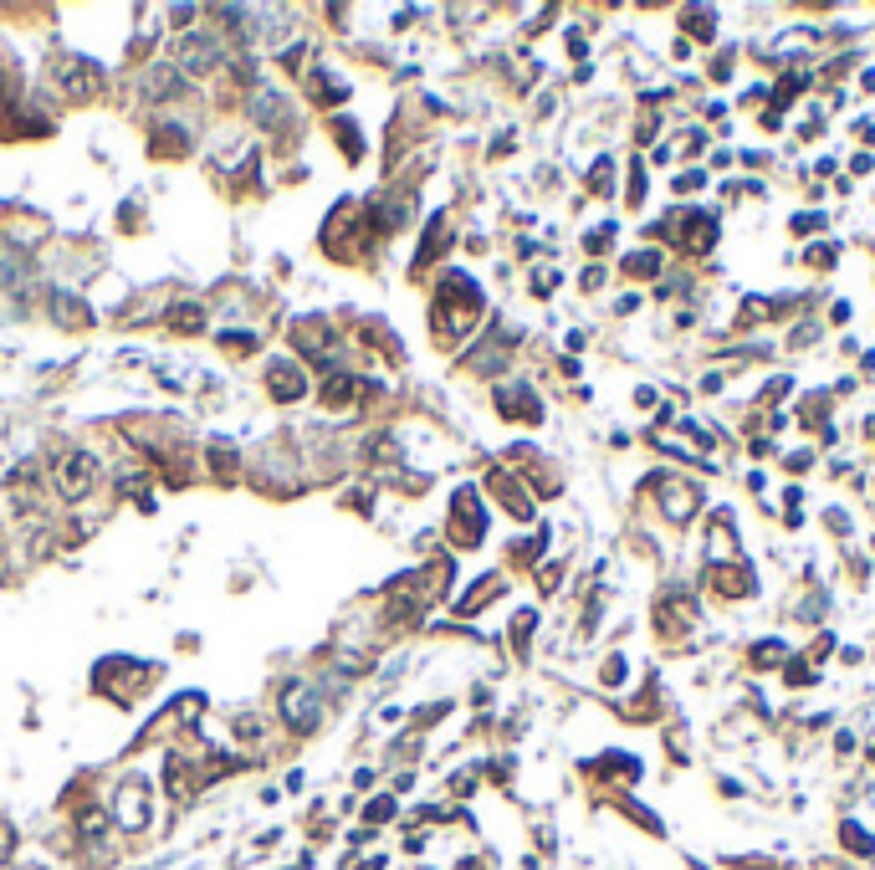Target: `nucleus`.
I'll use <instances>...</instances> for the list:
<instances>
[{"label": "nucleus", "mask_w": 875, "mask_h": 870, "mask_svg": "<svg viewBox=\"0 0 875 870\" xmlns=\"http://www.w3.org/2000/svg\"><path fill=\"white\" fill-rule=\"evenodd\" d=\"M113 819H118V830H128V835L149 830L154 809H149V783L144 778H123L113 789Z\"/></svg>", "instance_id": "1"}, {"label": "nucleus", "mask_w": 875, "mask_h": 870, "mask_svg": "<svg viewBox=\"0 0 875 870\" xmlns=\"http://www.w3.org/2000/svg\"><path fill=\"white\" fill-rule=\"evenodd\" d=\"M282 722L292 732H313L323 722V696H318L313 681H287V691H282Z\"/></svg>", "instance_id": "2"}, {"label": "nucleus", "mask_w": 875, "mask_h": 870, "mask_svg": "<svg viewBox=\"0 0 875 870\" xmlns=\"http://www.w3.org/2000/svg\"><path fill=\"white\" fill-rule=\"evenodd\" d=\"M93 487H98V456L67 451V456L57 461V497H62V502H82Z\"/></svg>", "instance_id": "3"}, {"label": "nucleus", "mask_w": 875, "mask_h": 870, "mask_svg": "<svg viewBox=\"0 0 875 870\" xmlns=\"http://www.w3.org/2000/svg\"><path fill=\"white\" fill-rule=\"evenodd\" d=\"M655 497H661V512L676 522V528H686V522L696 517V507H702V492H696L691 482H681V476H676V482H671V476H666V482H655Z\"/></svg>", "instance_id": "4"}, {"label": "nucleus", "mask_w": 875, "mask_h": 870, "mask_svg": "<svg viewBox=\"0 0 875 870\" xmlns=\"http://www.w3.org/2000/svg\"><path fill=\"white\" fill-rule=\"evenodd\" d=\"M6 507L16 512V517H31L36 507H41V471L36 466H16L11 476H6Z\"/></svg>", "instance_id": "5"}, {"label": "nucleus", "mask_w": 875, "mask_h": 870, "mask_svg": "<svg viewBox=\"0 0 875 870\" xmlns=\"http://www.w3.org/2000/svg\"><path fill=\"white\" fill-rule=\"evenodd\" d=\"M226 52H221V41L215 36H185L180 41V67L185 72H210V67H221Z\"/></svg>", "instance_id": "6"}, {"label": "nucleus", "mask_w": 875, "mask_h": 870, "mask_svg": "<svg viewBox=\"0 0 875 870\" xmlns=\"http://www.w3.org/2000/svg\"><path fill=\"white\" fill-rule=\"evenodd\" d=\"M57 77L67 87V98H98V67L93 62H62Z\"/></svg>", "instance_id": "7"}, {"label": "nucleus", "mask_w": 875, "mask_h": 870, "mask_svg": "<svg viewBox=\"0 0 875 870\" xmlns=\"http://www.w3.org/2000/svg\"><path fill=\"white\" fill-rule=\"evenodd\" d=\"M267 384H272V395H277V400H287V405L308 395V379H302V369H297V364H272Z\"/></svg>", "instance_id": "8"}, {"label": "nucleus", "mask_w": 875, "mask_h": 870, "mask_svg": "<svg viewBox=\"0 0 875 870\" xmlns=\"http://www.w3.org/2000/svg\"><path fill=\"white\" fill-rule=\"evenodd\" d=\"M292 338H297L302 354H313V359H328V348H333V333H328V323H318V318L297 323V328H292Z\"/></svg>", "instance_id": "9"}, {"label": "nucleus", "mask_w": 875, "mask_h": 870, "mask_svg": "<svg viewBox=\"0 0 875 870\" xmlns=\"http://www.w3.org/2000/svg\"><path fill=\"white\" fill-rule=\"evenodd\" d=\"M681 226H686V236H681V246H686V251H707V246H712V226H717V221H712L707 210H691Z\"/></svg>", "instance_id": "10"}, {"label": "nucleus", "mask_w": 875, "mask_h": 870, "mask_svg": "<svg viewBox=\"0 0 875 870\" xmlns=\"http://www.w3.org/2000/svg\"><path fill=\"white\" fill-rule=\"evenodd\" d=\"M497 410H502V415H517V420H538V415H543L538 400H528V389H502V395H497Z\"/></svg>", "instance_id": "11"}, {"label": "nucleus", "mask_w": 875, "mask_h": 870, "mask_svg": "<svg viewBox=\"0 0 875 870\" xmlns=\"http://www.w3.org/2000/svg\"><path fill=\"white\" fill-rule=\"evenodd\" d=\"M164 783H169L174 799H190V794H195V778H190L185 758H169V763H164Z\"/></svg>", "instance_id": "12"}, {"label": "nucleus", "mask_w": 875, "mask_h": 870, "mask_svg": "<svg viewBox=\"0 0 875 870\" xmlns=\"http://www.w3.org/2000/svg\"><path fill=\"white\" fill-rule=\"evenodd\" d=\"M52 308H57V318H62L67 328H77V323L87 328V302H77L72 292H52Z\"/></svg>", "instance_id": "13"}, {"label": "nucleus", "mask_w": 875, "mask_h": 870, "mask_svg": "<svg viewBox=\"0 0 875 870\" xmlns=\"http://www.w3.org/2000/svg\"><path fill=\"white\" fill-rule=\"evenodd\" d=\"M169 328H174V333H200V328H205V318H200L195 302H180V308L169 313Z\"/></svg>", "instance_id": "14"}, {"label": "nucleus", "mask_w": 875, "mask_h": 870, "mask_svg": "<svg viewBox=\"0 0 875 870\" xmlns=\"http://www.w3.org/2000/svg\"><path fill=\"white\" fill-rule=\"evenodd\" d=\"M625 272L630 277H655V272H661V251H630L625 256Z\"/></svg>", "instance_id": "15"}, {"label": "nucleus", "mask_w": 875, "mask_h": 870, "mask_svg": "<svg viewBox=\"0 0 875 870\" xmlns=\"http://www.w3.org/2000/svg\"><path fill=\"white\" fill-rule=\"evenodd\" d=\"M840 840H845L855 855H875V835H865L855 819H845V824H840Z\"/></svg>", "instance_id": "16"}, {"label": "nucleus", "mask_w": 875, "mask_h": 870, "mask_svg": "<svg viewBox=\"0 0 875 870\" xmlns=\"http://www.w3.org/2000/svg\"><path fill=\"white\" fill-rule=\"evenodd\" d=\"M354 400V379L348 374H333L328 384H323V405H348Z\"/></svg>", "instance_id": "17"}, {"label": "nucleus", "mask_w": 875, "mask_h": 870, "mask_svg": "<svg viewBox=\"0 0 875 870\" xmlns=\"http://www.w3.org/2000/svg\"><path fill=\"white\" fill-rule=\"evenodd\" d=\"M251 103H256L251 113H256L261 123H282V98H277V93H256Z\"/></svg>", "instance_id": "18"}, {"label": "nucleus", "mask_w": 875, "mask_h": 870, "mask_svg": "<svg viewBox=\"0 0 875 870\" xmlns=\"http://www.w3.org/2000/svg\"><path fill=\"white\" fill-rule=\"evenodd\" d=\"M497 589H502L497 579H481V584H476V589L461 599V615H471V609H481V604H487V594H497Z\"/></svg>", "instance_id": "19"}, {"label": "nucleus", "mask_w": 875, "mask_h": 870, "mask_svg": "<svg viewBox=\"0 0 875 870\" xmlns=\"http://www.w3.org/2000/svg\"><path fill=\"white\" fill-rule=\"evenodd\" d=\"M210 461H215V471H221V476L236 471V451L231 446H210Z\"/></svg>", "instance_id": "20"}, {"label": "nucleus", "mask_w": 875, "mask_h": 870, "mask_svg": "<svg viewBox=\"0 0 875 870\" xmlns=\"http://www.w3.org/2000/svg\"><path fill=\"white\" fill-rule=\"evenodd\" d=\"M789 686H814V671L794 661V666H789Z\"/></svg>", "instance_id": "21"}, {"label": "nucleus", "mask_w": 875, "mask_h": 870, "mask_svg": "<svg viewBox=\"0 0 875 870\" xmlns=\"http://www.w3.org/2000/svg\"><path fill=\"white\" fill-rule=\"evenodd\" d=\"M11 845H16V835H11V824L0 819V865H6V855H11Z\"/></svg>", "instance_id": "22"}, {"label": "nucleus", "mask_w": 875, "mask_h": 870, "mask_svg": "<svg viewBox=\"0 0 875 870\" xmlns=\"http://www.w3.org/2000/svg\"><path fill=\"white\" fill-rule=\"evenodd\" d=\"M824 221H819V215H804V221H799V215H794V236H809V231H819Z\"/></svg>", "instance_id": "23"}, {"label": "nucleus", "mask_w": 875, "mask_h": 870, "mask_svg": "<svg viewBox=\"0 0 875 870\" xmlns=\"http://www.w3.org/2000/svg\"><path fill=\"white\" fill-rule=\"evenodd\" d=\"M389 814H395V799H379V804H374V809H369V819H374V824H384V819H389Z\"/></svg>", "instance_id": "24"}, {"label": "nucleus", "mask_w": 875, "mask_h": 870, "mask_svg": "<svg viewBox=\"0 0 875 870\" xmlns=\"http://www.w3.org/2000/svg\"><path fill=\"white\" fill-rule=\"evenodd\" d=\"M829 261H835V251H829V246H814L809 251V267H829Z\"/></svg>", "instance_id": "25"}, {"label": "nucleus", "mask_w": 875, "mask_h": 870, "mask_svg": "<svg viewBox=\"0 0 875 870\" xmlns=\"http://www.w3.org/2000/svg\"><path fill=\"white\" fill-rule=\"evenodd\" d=\"M221 343H226V348H256V338H251V333H226Z\"/></svg>", "instance_id": "26"}, {"label": "nucleus", "mask_w": 875, "mask_h": 870, "mask_svg": "<svg viewBox=\"0 0 875 870\" xmlns=\"http://www.w3.org/2000/svg\"><path fill=\"white\" fill-rule=\"evenodd\" d=\"M865 430H870V441H875V420H870V425H865Z\"/></svg>", "instance_id": "27"}, {"label": "nucleus", "mask_w": 875, "mask_h": 870, "mask_svg": "<svg viewBox=\"0 0 875 870\" xmlns=\"http://www.w3.org/2000/svg\"><path fill=\"white\" fill-rule=\"evenodd\" d=\"M26 870H41V865H26Z\"/></svg>", "instance_id": "28"}]
</instances>
